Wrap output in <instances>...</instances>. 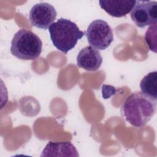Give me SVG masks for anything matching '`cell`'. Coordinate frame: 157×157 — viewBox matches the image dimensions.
Instances as JSON below:
<instances>
[{
	"label": "cell",
	"mask_w": 157,
	"mask_h": 157,
	"mask_svg": "<svg viewBox=\"0 0 157 157\" xmlns=\"http://www.w3.org/2000/svg\"><path fill=\"white\" fill-rule=\"evenodd\" d=\"M156 111V101L141 91H135L124 101L121 109V115L133 126L141 128L153 118Z\"/></svg>",
	"instance_id": "1"
},
{
	"label": "cell",
	"mask_w": 157,
	"mask_h": 157,
	"mask_svg": "<svg viewBox=\"0 0 157 157\" xmlns=\"http://www.w3.org/2000/svg\"><path fill=\"white\" fill-rule=\"evenodd\" d=\"M48 31L53 45L64 54L74 48L78 40L85 34L75 23L64 18L52 23Z\"/></svg>",
	"instance_id": "2"
},
{
	"label": "cell",
	"mask_w": 157,
	"mask_h": 157,
	"mask_svg": "<svg viewBox=\"0 0 157 157\" xmlns=\"http://www.w3.org/2000/svg\"><path fill=\"white\" fill-rule=\"evenodd\" d=\"M42 42L33 31L21 29L13 36L11 41L10 52L16 58L22 60H34L40 55Z\"/></svg>",
	"instance_id": "3"
},
{
	"label": "cell",
	"mask_w": 157,
	"mask_h": 157,
	"mask_svg": "<svg viewBox=\"0 0 157 157\" xmlns=\"http://www.w3.org/2000/svg\"><path fill=\"white\" fill-rule=\"evenodd\" d=\"M85 36L90 46L103 50L107 48L113 40L112 28L104 20H93L88 26Z\"/></svg>",
	"instance_id": "4"
},
{
	"label": "cell",
	"mask_w": 157,
	"mask_h": 157,
	"mask_svg": "<svg viewBox=\"0 0 157 157\" xmlns=\"http://www.w3.org/2000/svg\"><path fill=\"white\" fill-rule=\"evenodd\" d=\"M136 25L140 28L157 22V2L151 1H136L130 13Z\"/></svg>",
	"instance_id": "5"
},
{
	"label": "cell",
	"mask_w": 157,
	"mask_h": 157,
	"mask_svg": "<svg viewBox=\"0 0 157 157\" xmlns=\"http://www.w3.org/2000/svg\"><path fill=\"white\" fill-rule=\"evenodd\" d=\"M57 12L50 4L40 2L34 5L29 13L31 25L37 28L47 29L55 21Z\"/></svg>",
	"instance_id": "6"
},
{
	"label": "cell",
	"mask_w": 157,
	"mask_h": 157,
	"mask_svg": "<svg viewBox=\"0 0 157 157\" xmlns=\"http://www.w3.org/2000/svg\"><path fill=\"white\" fill-rule=\"evenodd\" d=\"M102 58L100 52L91 46L82 48L77 56V65L88 71H95L101 66Z\"/></svg>",
	"instance_id": "7"
},
{
	"label": "cell",
	"mask_w": 157,
	"mask_h": 157,
	"mask_svg": "<svg viewBox=\"0 0 157 157\" xmlns=\"http://www.w3.org/2000/svg\"><path fill=\"white\" fill-rule=\"evenodd\" d=\"M134 0H103L99 1L101 9L114 17H122L129 13L136 4Z\"/></svg>",
	"instance_id": "8"
},
{
	"label": "cell",
	"mask_w": 157,
	"mask_h": 157,
	"mask_svg": "<svg viewBox=\"0 0 157 157\" xmlns=\"http://www.w3.org/2000/svg\"><path fill=\"white\" fill-rule=\"evenodd\" d=\"M40 156H78V153L69 142H49Z\"/></svg>",
	"instance_id": "9"
},
{
	"label": "cell",
	"mask_w": 157,
	"mask_h": 157,
	"mask_svg": "<svg viewBox=\"0 0 157 157\" xmlns=\"http://www.w3.org/2000/svg\"><path fill=\"white\" fill-rule=\"evenodd\" d=\"M141 92L157 101V72H151L145 75L140 83Z\"/></svg>",
	"instance_id": "10"
},
{
	"label": "cell",
	"mask_w": 157,
	"mask_h": 157,
	"mask_svg": "<svg viewBox=\"0 0 157 157\" xmlns=\"http://www.w3.org/2000/svg\"><path fill=\"white\" fill-rule=\"evenodd\" d=\"M156 24L151 25L145 34V40L150 50L156 52Z\"/></svg>",
	"instance_id": "11"
}]
</instances>
